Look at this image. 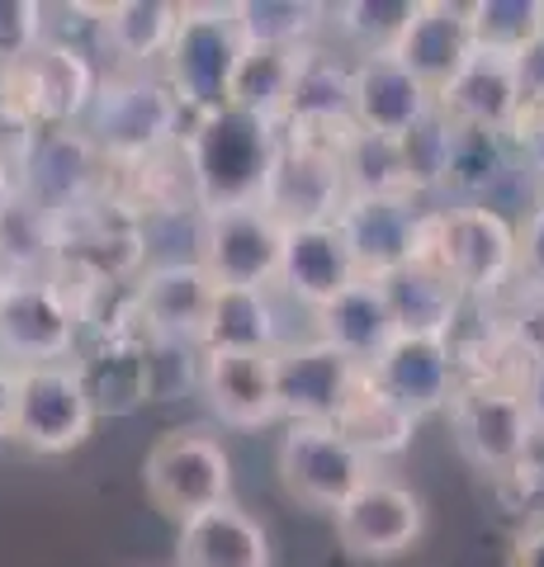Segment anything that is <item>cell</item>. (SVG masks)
<instances>
[{"instance_id":"1","label":"cell","mask_w":544,"mask_h":567,"mask_svg":"<svg viewBox=\"0 0 544 567\" xmlns=\"http://www.w3.org/2000/svg\"><path fill=\"white\" fill-rule=\"evenodd\" d=\"M247 62L237 6H181V29L166 52V85L195 128L233 110V85Z\"/></svg>"},{"instance_id":"2","label":"cell","mask_w":544,"mask_h":567,"mask_svg":"<svg viewBox=\"0 0 544 567\" xmlns=\"http://www.w3.org/2000/svg\"><path fill=\"white\" fill-rule=\"evenodd\" d=\"M279 128L260 118L227 110L189 133V181H195L199 208H237L266 199V181L275 166Z\"/></svg>"},{"instance_id":"3","label":"cell","mask_w":544,"mask_h":567,"mask_svg":"<svg viewBox=\"0 0 544 567\" xmlns=\"http://www.w3.org/2000/svg\"><path fill=\"white\" fill-rule=\"evenodd\" d=\"M181 100L166 81L147 71H114L100 81L95 104L85 114V137L100 147V156L129 166H147L156 152L181 137Z\"/></svg>"},{"instance_id":"4","label":"cell","mask_w":544,"mask_h":567,"mask_svg":"<svg viewBox=\"0 0 544 567\" xmlns=\"http://www.w3.org/2000/svg\"><path fill=\"white\" fill-rule=\"evenodd\" d=\"M143 487L162 516L185 525L233 502V458H227L223 440L199 431V425H175V431L156 435V445L147 450Z\"/></svg>"},{"instance_id":"5","label":"cell","mask_w":544,"mask_h":567,"mask_svg":"<svg viewBox=\"0 0 544 567\" xmlns=\"http://www.w3.org/2000/svg\"><path fill=\"white\" fill-rule=\"evenodd\" d=\"M454 275V284L469 298H493L516 279L521 241L516 227L487 204H460V208H435L427 227V251Z\"/></svg>"},{"instance_id":"6","label":"cell","mask_w":544,"mask_h":567,"mask_svg":"<svg viewBox=\"0 0 544 567\" xmlns=\"http://www.w3.org/2000/svg\"><path fill=\"white\" fill-rule=\"evenodd\" d=\"M95 398L76 364H20V398H14V431L33 454H66L85 445L95 425Z\"/></svg>"},{"instance_id":"7","label":"cell","mask_w":544,"mask_h":567,"mask_svg":"<svg viewBox=\"0 0 544 567\" xmlns=\"http://www.w3.org/2000/svg\"><path fill=\"white\" fill-rule=\"evenodd\" d=\"M370 477H379L374 458H365L337 425H289L279 440V487L308 511L337 516Z\"/></svg>"},{"instance_id":"8","label":"cell","mask_w":544,"mask_h":567,"mask_svg":"<svg viewBox=\"0 0 544 567\" xmlns=\"http://www.w3.org/2000/svg\"><path fill=\"white\" fill-rule=\"evenodd\" d=\"M450 431L454 445L483 473H506L531 458V445L540 435L535 416L525 412L521 388L512 383H460L450 402Z\"/></svg>"},{"instance_id":"9","label":"cell","mask_w":544,"mask_h":567,"mask_svg":"<svg viewBox=\"0 0 544 567\" xmlns=\"http://www.w3.org/2000/svg\"><path fill=\"white\" fill-rule=\"evenodd\" d=\"M285 223L266 204L208 208L199 227V260L218 289H266L279 279Z\"/></svg>"},{"instance_id":"10","label":"cell","mask_w":544,"mask_h":567,"mask_svg":"<svg viewBox=\"0 0 544 567\" xmlns=\"http://www.w3.org/2000/svg\"><path fill=\"white\" fill-rule=\"evenodd\" d=\"M76 303L48 275H10L0 284V354L20 364H58L76 346Z\"/></svg>"},{"instance_id":"11","label":"cell","mask_w":544,"mask_h":567,"mask_svg":"<svg viewBox=\"0 0 544 567\" xmlns=\"http://www.w3.org/2000/svg\"><path fill=\"white\" fill-rule=\"evenodd\" d=\"M95 91H100V81L91 62H85V52L58 39L39 43L29 58L6 66L10 104L24 110L33 123H43V128H72L76 118L91 114Z\"/></svg>"},{"instance_id":"12","label":"cell","mask_w":544,"mask_h":567,"mask_svg":"<svg viewBox=\"0 0 544 567\" xmlns=\"http://www.w3.org/2000/svg\"><path fill=\"white\" fill-rule=\"evenodd\" d=\"M266 204L285 227L298 223H331L346 208V175L341 147L318 137H289L279 133L275 166L266 181Z\"/></svg>"},{"instance_id":"13","label":"cell","mask_w":544,"mask_h":567,"mask_svg":"<svg viewBox=\"0 0 544 567\" xmlns=\"http://www.w3.org/2000/svg\"><path fill=\"white\" fill-rule=\"evenodd\" d=\"M275 374H279V416L289 425H337L346 402L356 398L365 369L346 360L327 341H298L275 350Z\"/></svg>"},{"instance_id":"14","label":"cell","mask_w":544,"mask_h":567,"mask_svg":"<svg viewBox=\"0 0 544 567\" xmlns=\"http://www.w3.org/2000/svg\"><path fill=\"white\" fill-rule=\"evenodd\" d=\"M427 506L412 487L393 477H370L350 502L337 511V544L356 563H393L421 539Z\"/></svg>"},{"instance_id":"15","label":"cell","mask_w":544,"mask_h":567,"mask_svg":"<svg viewBox=\"0 0 544 567\" xmlns=\"http://www.w3.org/2000/svg\"><path fill=\"white\" fill-rule=\"evenodd\" d=\"M337 227L346 233V246L356 256L360 275L383 279L412 265L427 251L431 213L417 208V194H389V199H346L337 213Z\"/></svg>"},{"instance_id":"16","label":"cell","mask_w":544,"mask_h":567,"mask_svg":"<svg viewBox=\"0 0 544 567\" xmlns=\"http://www.w3.org/2000/svg\"><path fill=\"white\" fill-rule=\"evenodd\" d=\"M370 379L421 421L431 412H450L460 393V354L445 336H398L389 354L370 369Z\"/></svg>"},{"instance_id":"17","label":"cell","mask_w":544,"mask_h":567,"mask_svg":"<svg viewBox=\"0 0 544 567\" xmlns=\"http://www.w3.org/2000/svg\"><path fill=\"white\" fill-rule=\"evenodd\" d=\"M218 303V279L204 270V260H171L156 265L137 284V317L156 341H199Z\"/></svg>"},{"instance_id":"18","label":"cell","mask_w":544,"mask_h":567,"mask_svg":"<svg viewBox=\"0 0 544 567\" xmlns=\"http://www.w3.org/2000/svg\"><path fill=\"white\" fill-rule=\"evenodd\" d=\"M356 66L337 62L331 52L322 48H308L304 66H298V81H294V95H289V110L279 133L289 137H318V142H341L356 133Z\"/></svg>"},{"instance_id":"19","label":"cell","mask_w":544,"mask_h":567,"mask_svg":"<svg viewBox=\"0 0 544 567\" xmlns=\"http://www.w3.org/2000/svg\"><path fill=\"white\" fill-rule=\"evenodd\" d=\"M199 383L214 416H223L227 425L260 431L279 416L275 350H204Z\"/></svg>"},{"instance_id":"20","label":"cell","mask_w":544,"mask_h":567,"mask_svg":"<svg viewBox=\"0 0 544 567\" xmlns=\"http://www.w3.org/2000/svg\"><path fill=\"white\" fill-rule=\"evenodd\" d=\"M356 279H360V265H356V256H350L337 218L285 227V256H279V279L275 284H285L298 303L322 312L331 298H341Z\"/></svg>"},{"instance_id":"21","label":"cell","mask_w":544,"mask_h":567,"mask_svg":"<svg viewBox=\"0 0 544 567\" xmlns=\"http://www.w3.org/2000/svg\"><path fill=\"white\" fill-rule=\"evenodd\" d=\"M473 24H469V6H450V0H421V14L412 29L402 33V43L393 48V58L427 85L431 95H441L445 85L460 76L473 62Z\"/></svg>"},{"instance_id":"22","label":"cell","mask_w":544,"mask_h":567,"mask_svg":"<svg viewBox=\"0 0 544 567\" xmlns=\"http://www.w3.org/2000/svg\"><path fill=\"white\" fill-rule=\"evenodd\" d=\"M435 110L450 123H460V128H493V133L512 137L516 118L525 110L516 62L493 58V52H473V62L435 95Z\"/></svg>"},{"instance_id":"23","label":"cell","mask_w":544,"mask_h":567,"mask_svg":"<svg viewBox=\"0 0 544 567\" xmlns=\"http://www.w3.org/2000/svg\"><path fill=\"white\" fill-rule=\"evenodd\" d=\"M398 336L402 331L389 308V293H383V284L370 275H360L341 298H331L318 312V341L337 346L346 360H356L360 369H374Z\"/></svg>"},{"instance_id":"24","label":"cell","mask_w":544,"mask_h":567,"mask_svg":"<svg viewBox=\"0 0 544 567\" xmlns=\"http://www.w3.org/2000/svg\"><path fill=\"white\" fill-rule=\"evenodd\" d=\"M435 110V95L393 52L356 62V123L379 137H408Z\"/></svg>"},{"instance_id":"25","label":"cell","mask_w":544,"mask_h":567,"mask_svg":"<svg viewBox=\"0 0 544 567\" xmlns=\"http://www.w3.org/2000/svg\"><path fill=\"white\" fill-rule=\"evenodd\" d=\"M379 284L389 293V308L398 317L402 336H445L450 341V331L469 303V293L454 284V275L431 256H417L412 265L383 275Z\"/></svg>"},{"instance_id":"26","label":"cell","mask_w":544,"mask_h":567,"mask_svg":"<svg viewBox=\"0 0 544 567\" xmlns=\"http://www.w3.org/2000/svg\"><path fill=\"white\" fill-rule=\"evenodd\" d=\"M175 567H270V539L237 502H223L181 525Z\"/></svg>"},{"instance_id":"27","label":"cell","mask_w":544,"mask_h":567,"mask_svg":"<svg viewBox=\"0 0 544 567\" xmlns=\"http://www.w3.org/2000/svg\"><path fill=\"white\" fill-rule=\"evenodd\" d=\"M100 48L110 52L119 71H143L152 58L166 62V52L181 29V6L171 0H114V6H95Z\"/></svg>"},{"instance_id":"28","label":"cell","mask_w":544,"mask_h":567,"mask_svg":"<svg viewBox=\"0 0 544 567\" xmlns=\"http://www.w3.org/2000/svg\"><path fill=\"white\" fill-rule=\"evenodd\" d=\"M76 369L95 398V412L124 416L133 406H143V398L152 393V364L133 331H110L100 341V350L91 360H81Z\"/></svg>"},{"instance_id":"29","label":"cell","mask_w":544,"mask_h":567,"mask_svg":"<svg viewBox=\"0 0 544 567\" xmlns=\"http://www.w3.org/2000/svg\"><path fill=\"white\" fill-rule=\"evenodd\" d=\"M337 431H341L365 458H393V454H402V450L412 445L417 416L408 412V406H398V402L370 379V369H365L356 398L346 402V412H341V421H337Z\"/></svg>"},{"instance_id":"30","label":"cell","mask_w":544,"mask_h":567,"mask_svg":"<svg viewBox=\"0 0 544 567\" xmlns=\"http://www.w3.org/2000/svg\"><path fill=\"white\" fill-rule=\"evenodd\" d=\"M304 58H308V48H247V62H242L237 85H233V110L279 128Z\"/></svg>"},{"instance_id":"31","label":"cell","mask_w":544,"mask_h":567,"mask_svg":"<svg viewBox=\"0 0 544 567\" xmlns=\"http://www.w3.org/2000/svg\"><path fill=\"white\" fill-rule=\"evenodd\" d=\"M341 175L346 199H389V194H412L402 142L356 128L341 142Z\"/></svg>"},{"instance_id":"32","label":"cell","mask_w":544,"mask_h":567,"mask_svg":"<svg viewBox=\"0 0 544 567\" xmlns=\"http://www.w3.org/2000/svg\"><path fill=\"white\" fill-rule=\"evenodd\" d=\"M506 171H512V137L493 128H460L454 123V147H450V171L445 185L464 204H483V194H493Z\"/></svg>"},{"instance_id":"33","label":"cell","mask_w":544,"mask_h":567,"mask_svg":"<svg viewBox=\"0 0 544 567\" xmlns=\"http://www.w3.org/2000/svg\"><path fill=\"white\" fill-rule=\"evenodd\" d=\"M204 350H279L266 289H218Z\"/></svg>"},{"instance_id":"34","label":"cell","mask_w":544,"mask_h":567,"mask_svg":"<svg viewBox=\"0 0 544 567\" xmlns=\"http://www.w3.org/2000/svg\"><path fill=\"white\" fill-rule=\"evenodd\" d=\"M322 6L312 0H237V24L247 48H312L322 29Z\"/></svg>"},{"instance_id":"35","label":"cell","mask_w":544,"mask_h":567,"mask_svg":"<svg viewBox=\"0 0 544 567\" xmlns=\"http://www.w3.org/2000/svg\"><path fill=\"white\" fill-rule=\"evenodd\" d=\"M469 24H473L479 52L516 62L544 33V0H473Z\"/></svg>"},{"instance_id":"36","label":"cell","mask_w":544,"mask_h":567,"mask_svg":"<svg viewBox=\"0 0 544 567\" xmlns=\"http://www.w3.org/2000/svg\"><path fill=\"white\" fill-rule=\"evenodd\" d=\"M417 14L421 0H350V6H337V29L350 43H360L365 58H379L402 43Z\"/></svg>"},{"instance_id":"37","label":"cell","mask_w":544,"mask_h":567,"mask_svg":"<svg viewBox=\"0 0 544 567\" xmlns=\"http://www.w3.org/2000/svg\"><path fill=\"white\" fill-rule=\"evenodd\" d=\"M402 142V162H408V181H412V194H427V189H441L445 185V171H450V147H454V123L431 110L427 118Z\"/></svg>"},{"instance_id":"38","label":"cell","mask_w":544,"mask_h":567,"mask_svg":"<svg viewBox=\"0 0 544 567\" xmlns=\"http://www.w3.org/2000/svg\"><path fill=\"white\" fill-rule=\"evenodd\" d=\"M43 137H48V128L33 123L24 110H14V104L0 110V171H6L20 189H24V175L33 166V156H39V147H43Z\"/></svg>"},{"instance_id":"39","label":"cell","mask_w":544,"mask_h":567,"mask_svg":"<svg viewBox=\"0 0 544 567\" xmlns=\"http://www.w3.org/2000/svg\"><path fill=\"white\" fill-rule=\"evenodd\" d=\"M43 14L48 10L33 0H0V66H14L39 43H48Z\"/></svg>"},{"instance_id":"40","label":"cell","mask_w":544,"mask_h":567,"mask_svg":"<svg viewBox=\"0 0 544 567\" xmlns=\"http://www.w3.org/2000/svg\"><path fill=\"white\" fill-rule=\"evenodd\" d=\"M502 327L525 364H544V293H521V303Z\"/></svg>"},{"instance_id":"41","label":"cell","mask_w":544,"mask_h":567,"mask_svg":"<svg viewBox=\"0 0 544 567\" xmlns=\"http://www.w3.org/2000/svg\"><path fill=\"white\" fill-rule=\"evenodd\" d=\"M516 241H521L516 279L525 284V293H544V199L525 213V223L516 227Z\"/></svg>"},{"instance_id":"42","label":"cell","mask_w":544,"mask_h":567,"mask_svg":"<svg viewBox=\"0 0 544 567\" xmlns=\"http://www.w3.org/2000/svg\"><path fill=\"white\" fill-rule=\"evenodd\" d=\"M516 81H521L525 110H544V33L516 58Z\"/></svg>"},{"instance_id":"43","label":"cell","mask_w":544,"mask_h":567,"mask_svg":"<svg viewBox=\"0 0 544 567\" xmlns=\"http://www.w3.org/2000/svg\"><path fill=\"white\" fill-rule=\"evenodd\" d=\"M512 147L525 152V162H531V171L544 181V110H521L516 128H512Z\"/></svg>"},{"instance_id":"44","label":"cell","mask_w":544,"mask_h":567,"mask_svg":"<svg viewBox=\"0 0 544 567\" xmlns=\"http://www.w3.org/2000/svg\"><path fill=\"white\" fill-rule=\"evenodd\" d=\"M506 567H544V520L525 525L516 544H512V558H506Z\"/></svg>"},{"instance_id":"45","label":"cell","mask_w":544,"mask_h":567,"mask_svg":"<svg viewBox=\"0 0 544 567\" xmlns=\"http://www.w3.org/2000/svg\"><path fill=\"white\" fill-rule=\"evenodd\" d=\"M14 398H20V369L0 364V440L14 431Z\"/></svg>"},{"instance_id":"46","label":"cell","mask_w":544,"mask_h":567,"mask_svg":"<svg viewBox=\"0 0 544 567\" xmlns=\"http://www.w3.org/2000/svg\"><path fill=\"white\" fill-rule=\"evenodd\" d=\"M521 398H525V412H531L535 425L544 431V364H531V374L521 383Z\"/></svg>"},{"instance_id":"47","label":"cell","mask_w":544,"mask_h":567,"mask_svg":"<svg viewBox=\"0 0 544 567\" xmlns=\"http://www.w3.org/2000/svg\"><path fill=\"white\" fill-rule=\"evenodd\" d=\"M14 199H20V185H14L10 175L0 171V218H6V213H10V204H14Z\"/></svg>"},{"instance_id":"48","label":"cell","mask_w":544,"mask_h":567,"mask_svg":"<svg viewBox=\"0 0 544 567\" xmlns=\"http://www.w3.org/2000/svg\"><path fill=\"white\" fill-rule=\"evenodd\" d=\"M10 104V95H6V66H0V110Z\"/></svg>"}]
</instances>
